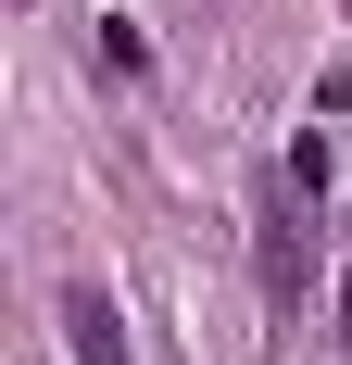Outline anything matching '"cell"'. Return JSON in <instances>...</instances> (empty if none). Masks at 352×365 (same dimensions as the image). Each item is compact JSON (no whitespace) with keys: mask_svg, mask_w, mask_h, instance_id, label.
<instances>
[{"mask_svg":"<svg viewBox=\"0 0 352 365\" xmlns=\"http://www.w3.org/2000/svg\"><path fill=\"white\" fill-rule=\"evenodd\" d=\"M252 252H264V302H302V277H315V240H302V215H289V189H264V240H252Z\"/></svg>","mask_w":352,"mask_h":365,"instance_id":"cell-1","label":"cell"},{"mask_svg":"<svg viewBox=\"0 0 352 365\" xmlns=\"http://www.w3.org/2000/svg\"><path fill=\"white\" fill-rule=\"evenodd\" d=\"M63 340H76V365H126V328L101 290H63Z\"/></svg>","mask_w":352,"mask_h":365,"instance_id":"cell-2","label":"cell"},{"mask_svg":"<svg viewBox=\"0 0 352 365\" xmlns=\"http://www.w3.org/2000/svg\"><path fill=\"white\" fill-rule=\"evenodd\" d=\"M340 340H352V290H340Z\"/></svg>","mask_w":352,"mask_h":365,"instance_id":"cell-3","label":"cell"}]
</instances>
